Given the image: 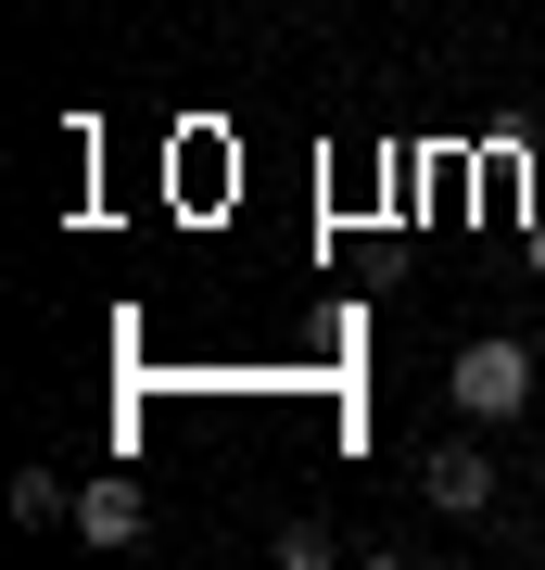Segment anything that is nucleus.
<instances>
[{"mask_svg": "<svg viewBox=\"0 0 545 570\" xmlns=\"http://www.w3.org/2000/svg\"><path fill=\"white\" fill-rule=\"evenodd\" d=\"M445 393H457V419H520L533 406V343H507V330H495V343H469L457 367H445Z\"/></svg>", "mask_w": 545, "mask_h": 570, "instance_id": "nucleus-1", "label": "nucleus"}, {"mask_svg": "<svg viewBox=\"0 0 545 570\" xmlns=\"http://www.w3.org/2000/svg\"><path fill=\"white\" fill-rule=\"evenodd\" d=\"M419 494H431L445 520H483V508H495V456H483V444H431V456H419Z\"/></svg>", "mask_w": 545, "mask_h": 570, "instance_id": "nucleus-2", "label": "nucleus"}, {"mask_svg": "<svg viewBox=\"0 0 545 570\" xmlns=\"http://www.w3.org/2000/svg\"><path fill=\"white\" fill-rule=\"evenodd\" d=\"M77 532H89V546H140V532H153L140 482H77Z\"/></svg>", "mask_w": 545, "mask_h": 570, "instance_id": "nucleus-3", "label": "nucleus"}, {"mask_svg": "<svg viewBox=\"0 0 545 570\" xmlns=\"http://www.w3.org/2000/svg\"><path fill=\"white\" fill-rule=\"evenodd\" d=\"M13 520H39V532L64 520V482H51V469H13Z\"/></svg>", "mask_w": 545, "mask_h": 570, "instance_id": "nucleus-4", "label": "nucleus"}, {"mask_svg": "<svg viewBox=\"0 0 545 570\" xmlns=\"http://www.w3.org/2000/svg\"><path fill=\"white\" fill-rule=\"evenodd\" d=\"M533 254H545V228H533Z\"/></svg>", "mask_w": 545, "mask_h": 570, "instance_id": "nucleus-5", "label": "nucleus"}]
</instances>
